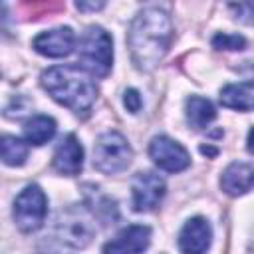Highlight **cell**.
<instances>
[{
	"label": "cell",
	"mask_w": 254,
	"mask_h": 254,
	"mask_svg": "<svg viewBox=\"0 0 254 254\" xmlns=\"http://www.w3.org/2000/svg\"><path fill=\"white\" fill-rule=\"evenodd\" d=\"M171 36V18L165 10L155 6L141 10L127 32V44L135 67L141 71L155 69L169 50Z\"/></svg>",
	"instance_id": "obj_1"
},
{
	"label": "cell",
	"mask_w": 254,
	"mask_h": 254,
	"mask_svg": "<svg viewBox=\"0 0 254 254\" xmlns=\"http://www.w3.org/2000/svg\"><path fill=\"white\" fill-rule=\"evenodd\" d=\"M40 83L52 99L73 113H87L97 97L95 83L77 65H54L42 73Z\"/></svg>",
	"instance_id": "obj_2"
},
{
	"label": "cell",
	"mask_w": 254,
	"mask_h": 254,
	"mask_svg": "<svg viewBox=\"0 0 254 254\" xmlns=\"http://www.w3.org/2000/svg\"><path fill=\"white\" fill-rule=\"evenodd\" d=\"M81 67L97 77H105L113 64V42L101 26H89L77 46Z\"/></svg>",
	"instance_id": "obj_3"
},
{
	"label": "cell",
	"mask_w": 254,
	"mask_h": 254,
	"mask_svg": "<svg viewBox=\"0 0 254 254\" xmlns=\"http://www.w3.org/2000/svg\"><path fill=\"white\" fill-rule=\"evenodd\" d=\"M133 151L127 139L117 131L103 133L93 147V167L105 175L121 173L129 167Z\"/></svg>",
	"instance_id": "obj_4"
},
{
	"label": "cell",
	"mask_w": 254,
	"mask_h": 254,
	"mask_svg": "<svg viewBox=\"0 0 254 254\" xmlns=\"http://www.w3.org/2000/svg\"><path fill=\"white\" fill-rule=\"evenodd\" d=\"M48 214V198L38 185H28L14 200V222L22 232H36Z\"/></svg>",
	"instance_id": "obj_5"
},
{
	"label": "cell",
	"mask_w": 254,
	"mask_h": 254,
	"mask_svg": "<svg viewBox=\"0 0 254 254\" xmlns=\"http://www.w3.org/2000/svg\"><path fill=\"white\" fill-rule=\"evenodd\" d=\"M54 234L62 246H67L71 250H79L91 242L95 228L89 222L85 212L75 210V208H67V210H62L58 214Z\"/></svg>",
	"instance_id": "obj_6"
},
{
	"label": "cell",
	"mask_w": 254,
	"mask_h": 254,
	"mask_svg": "<svg viewBox=\"0 0 254 254\" xmlns=\"http://www.w3.org/2000/svg\"><path fill=\"white\" fill-rule=\"evenodd\" d=\"M165 181L155 175L153 171L137 173L131 181V192H133V210L147 212L153 210L165 196Z\"/></svg>",
	"instance_id": "obj_7"
},
{
	"label": "cell",
	"mask_w": 254,
	"mask_h": 254,
	"mask_svg": "<svg viewBox=\"0 0 254 254\" xmlns=\"http://www.w3.org/2000/svg\"><path fill=\"white\" fill-rule=\"evenodd\" d=\"M149 155L155 161V165H159L163 171H169V173L185 171L190 165V157H189L187 149L181 143H177L165 135L151 139Z\"/></svg>",
	"instance_id": "obj_8"
},
{
	"label": "cell",
	"mask_w": 254,
	"mask_h": 254,
	"mask_svg": "<svg viewBox=\"0 0 254 254\" xmlns=\"http://www.w3.org/2000/svg\"><path fill=\"white\" fill-rule=\"evenodd\" d=\"M32 48L46 58H65L75 48V34L67 26L46 30L34 38Z\"/></svg>",
	"instance_id": "obj_9"
},
{
	"label": "cell",
	"mask_w": 254,
	"mask_h": 254,
	"mask_svg": "<svg viewBox=\"0 0 254 254\" xmlns=\"http://www.w3.org/2000/svg\"><path fill=\"white\" fill-rule=\"evenodd\" d=\"M151 244V228L145 224H131L115 238L103 244V254H141Z\"/></svg>",
	"instance_id": "obj_10"
},
{
	"label": "cell",
	"mask_w": 254,
	"mask_h": 254,
	"mask_svg": "<svg viewBox=\"0 0 254 254\" xmlns=\"http://www.w3.org/2000/svg\"><path fill=\"white\" fill-rule=\"evenodd\" d=\"M212 240V228L206 218L194 216L185 222L179 232V248L183 254H204Z\"/></svg>",
	"instance_id": "obj_11"
},
{
	"label": "cell",
	"mask_w": 254,
	"mask_h": 254,
	"mask_svg": "<svg viewBox=\"0 0 254 254\" xmlns=\"http://www.w3.org/2000/svg\"><path fill=\"white\" fill-rule=\"evenodd\" d=\"M52 163H54V169L60 175L73 177L81 171V167H83V149H81V143L77 141V137L73 133L65 135L58 143Z\"/></svg>",
	"instance_id": "obj_12"
},
{
	"label": "cell",
	"mask_w": 254,
	"mask_h": 254,
	"mask_svg": "<svg viewBox=\"0 0 254 254\" xmlns=\"http://www.w3.org/2000/svg\"><path fill=\"white\" fill-rule=\"evenodd\" d=\"M220 187L226 194L238 196L254 187V167L246 163H232L224 169L220 177Z\"/></svg>",
	"instance_id": "obj_13"
},
{
	"label": "cell",
	"mask_w": 254,
	"mask_h": 254,
	"mask_svg": "<svg viewBox=\"0 0 254 254\" xmlns=\"http://www.w3.org/2000/svg\"><path fill=\"white\" fill-rule=\"evenodd\" d=\"M220 103L228 109L236 111H252L254 109V79L230 83L220 89Z\"/></svg>",
	"instance_id": "obj_14"
},
{
	"label": "cell",
	"mask_w": 254,
	"mask_h": 254,
	"mask_svg": "<svg viewBox=\"0 0 254 254\" xmlns=\"http://www.w3.org/2000/svg\"><path fill=\"white\" fill-rule=\"evenodd\" d=\"M185 113H187V121L190 127L194 129H204L208 127V123L214 121L216 117V111H214V105L204 99V97H198V95H190L185 103Z\"/></svg>",
	"instance_id": "obj_15"
},
{
	"label": "cell",
	"mask_w": 254,
	"mask_h": 254,
	"mask_svg": "<svg viewBox=\"0 0 254 254\" xmlns=\"http://www.w3.org/2000/svg\"><path fill=\"white\" fill-rule=\"evenodd\" d=\"M56 133V121L48 115H36L26 121L24 125V139L32 145L48 143Z\"/></svg>",
	"instance_id": "obj_16"
},
{
	"label": "cell",
	"mask_w": 254,
	"mask_h": 254,
	"mask_svg": "<svg viewBox=\"0 0 254 254\" xmlns=\"http://www.w3.org/2000/svg\"><path fill=\"white\" fill-rule=\"evenodd\" d=\"M85 200H87V206L91 208L93 216L99 218L101 222L109 224V222H113L117 218V206H115V202L109 196L101 194L97 189H91V192H87Z\"/></svg>",
	"instance_id": "obj_17"
},
{
	"label": "cell",
	"mask_w": 254,
	"mask_h": 254,
	"mask_svg": "<svg viewBox=\"0 0 254 254\" xmlns=\"http://www.w3.org/2000/svg\"><path fill=\"white\" fill-rule=\"evenodd\" d=\"M2 161L10 167H20L24 165L26 157H28V145L18 139V137H12V135H4L2 137Z\"/></svg>",
	"instance_id": "obj_18"
},
{
	"label": "cell",
	"mask_w": 254,
	"mask_h": 254,
	"mask_svg": "<svg viewBox=\"0 0 254 254\" xmlns=\"http://www.w3.org/2000/svg\"><path fill=\"white\" fill-rule=\"evenodd\" d=\"M212 46L216 50H244L246 48V40L238 34H216L212 38Z\"/></svg>",
	"instance_id": "obj_19"
},
{
	"label": "cell",
	"mask_w": 254,
	"mask_h": 254,
	"mask_svg": "<svg viewBox=\"0 0 254 254\" xmlns=\"http://www.w3.org/2000/svg\"><path fill=\"white\" fill-rule=\"evenodd\" d=\"M230 12L234 14V18L242 24L254 26V4L250 2H238V4H228Z\"/></svg>",
	"instance_id": "obj_20"
},
{
	"label": "cell",
	"mask_w": 254,
	"mask_h": 254,
	"mask_svg": "<svg viewBox=\"0 0 254 254\" xmlns=\"http://www.w3.org/2000/svg\"><path fill=\"white\" fill-rule=\"evenodd\" d=\"M123 103H125V107L131 113H137L141 109V105H143V99H141V95H139L137 89H127L125 95H123Z\"/></svg>",
	"instance_id": "obj_21"
},
{
	"label": "cell",
	"mask_w": 254,
	"mask_h": 254,
	"mask_svg": "<svg viewBox=\"0 0 254 254\" xmlns=\"http://www.w3.org/2000/svg\"><path fill=\"white\" fill-rule=\"evenodd\" d=\"M77 6V10H99V8H103V2H95V4H85V2H77L75 4Z\"/></svg>",
	"instance_id": "obj_22"
},
{
	"label": "cell",
	"mask_w": 254,
	"mask_h": 254,
	"mask_svg": "<svg viewBox=\"0 0 254 254\" xmlns=\"http://www.w3.org/2000/svg\"><path fill=\"white\" fill-rule=\"evenodd\" d=\"M246 143H248V145H246V147H248V151L254 155V127L250 129V133H248V141H246Z\"/></svg>",
	"instance_id": "obj_23"
}]
</instances>
